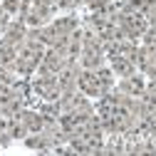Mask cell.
Masks as SVG:
<instances>
[{
  "mask_svg": "<svg viewBox=\"0 0 156 156\" xmlns=\"http://www.w3.org/2000/svg\"><path fill=\"white\" fill-rule=\"evenodd\" d=\"M45 45L40 40H32V37H25V42L17 47V55H15V62H12V72L17 74H32L37 67H40V60L45 55Z\"/></svg>",
  "mask_w": 156,
  "mask_h": 156,
  "instance_id": "obj_1",
  "label": "cell"
},
{
  "mask_svg": "<svg viewBox=\"0 0 156 156\" xmlns=\"http://www.w3.org/2000/svg\"><path fill=\"white\" fill-rule=\"evenodd\" d=\"M80 65L84 69H97V67H102L104 60H107V52H104V42L97 37L89 27L84 30L82 35V50H80Z\"/></svg>",
  "mask_w": 156,
  "mask_h": 156,
  "instance_id": "obj_2",
  "label": "cell"
},
{
  "mask_svg": "<svg viewBox=\"0 0 156 156\" xmlns=\"http://www.w3.org/2000/svg\"><path fill=\"white\" fill-rule=\"evenodd\" d=\"M114 23L119 25L122 35L129 37V40H139V37L144 35V30L149 27L144 12L129 10V8H124V5H119V10H116V15H114Z\"/></svg>",
  "mask_w": 156,
  "mask_h": 156,
  "instance_id": "obj_3",
  "label": "cell"
},
{
  "mask_svg": "<svg viewBox=\"0 0 156 156\" xmlns=\"http://www.w3.org/2000/svg\"><path fill=\"white\" fill-rule=\"evenodd\" d=\"M52 12H55V5H47V3H23L20 20L27 27H42L52 20Z\"/></svg>",
  "mask_w": 156,
  "mask_h": 156,
  "instance_id": "obj_4",
  "label": "cell"
},
{
  "mask_svg": "<svg viewBox=\"0 0 156 156\" xmlns=\"http://www.w3.org/2000/svg\"><path fill=\"white\" fill-rule=\"evenodd\" d=\"M77 89L87 97H102L109 92V87L102 82V77L97 74V69H84L80 72V80H77Z\"/></svg>",
  "mask_w": 156,
  "mask_h": 156,
  "instance_id": "obj_5",
  "label": "cell"
},
{
  "mask_svg": "<svg viewBox=\"0 0 156 156\" xmlns=\"http://www.w3.org/2000/svg\"><path fill=\"white\" fill-rule=\"evenodd\" d=\"M32 89L42 97V99L47 102H55V99H60V80H57V74H37L35 80H32Z\"/></svg>",
  "mask_w": 156,
  "mask_h": 156,
  "instance_id": "obj_6",
  "label": "cell"
},
{
  "mask_svg": "<svg viewBox=\"0 0 156 156\" xmlns=\"http://www.w3.org/2000/svg\"><path fill=\"white\" fill-rule=\"evenodd\" d=\"M136 67L141 69L144 77H156V47L141 45L136 50Z\"/></svg>",
  "mask_w": 156,
  "mask_h": 156,
  "instance_id": "obj_7",
  "label": "cell"
},
{
  "mask_svg": "<svg viewBox=\"0 0 156 156\" xmlns=\"http://www.w3.org/2000/svg\"><path fill=\"white\" fill-rule=\"evenodd\" d=\"M25 37H27V25H25L23 20H12V23L5 25L0 40L8 42V45H12V47H20V45L25 42Z\"/></svg>",
  "mask_w": 156,
  "mask_h": 156,
  "instance_id": "obj_8",
  "label": "cell"
},
{
  "mask_svg": "<svg viewBox=\"0 0 156 156\" xmlns=\"http://www.w3.org/2000/svg\"><path fill=\"white\" fill-rule=\"evenodd\" d=\"M119 92L129 94V97H141L146 92V80L141 74H129V77H122V82H119Z\"/></svg>",
  "mask_w": 156,
  "mask_h": 156,
  "instance_id": "obj_9",
  "label": "cell"
},
{
  "mask_svg": "<svg viewBox=\"0 0 156 156\" xmlns=\"http://www.w3.org/2000/svg\"><path fill=\"white\" fill-rule=\"evenodd\" d=\"M109 60V67L114 74H119V77H129L136 72V62L129 60V57H122V55H114V57H107Z\"/></svg>",
  "mask_w": 156,
  "mask_h": 156,
  "instance_id": "obj_10",
  "label": "cell"
},
{
  "mask_svg": "<svg viewBox=\"0 0 156 156\" xmlns=\"http://www.w3.org/2000/svg\"><path fill=\"white\" fill-rule=\"evenodd\" d=\"M17 116H20V122L27 126V131L32 134V131H40L42 129V124H45V116H42V112H32V109H20L17 112Z\"/></svg>",
  "mask_w": 156,
  "mask_h": 156,
  "instance_id": "obj_11",
  "label": "cell"
},
{
  "mask_svg": "<svg viewBox=\"0 0 156 156\" xmlns=\"http://www.w3.org/2000/svg\"><path fill=\"white\" fill-rule=\"evenodd\" d=\"M84 3H87L89 10L97 12V15H109V17H114L116 10H119V0H84Z\"/></svg>",
  "mask_w": 156,
  "mask_h": 156,
  "instance_id": "obj_12",
  "label": "cell"
},
{
  "mask_svg": "<svg viewBox=\"0 0 156 156\" xmlns=\"http://www.w3.org/2000/svg\"><path fill=\"white\" fill-rule=\"evenodd\" d=\"M25 146H27V149H35V151H50V149H52L50 139H47L42 131H32V134H27V136H25Z\"/></svg>",
  "mask_w": 156,
  "mask_h": 156,
  "instance_id": "obj_13",
  "label": "cell"
},
{
  "mask_svg": "<svg viewBox=\"0 0 156 156\" xmlns=\"http://www.w3.org/2000/svg\"><path fill=\"white\" fill-rule=\"evenodd\" d=\"M141 40H144V45H149V47H156V27H154V25H149V27L144 30Z\"/></svg>",
  "mask_w": 156,
  "mask_h": 156,
  "instance_id": "obj_14",
  "label": "cell"
},
{
  "mask_svg": "<svg viewBox=\"0 0 156 156\" xmlns=\"http://www.w3.org/2000/svg\"><path fill=\"white\" fill-rule=\"evenodd\" d=\"M0 5L5 8V12H8V15H15V12H20V5H23V0H3Z\"/></svg>",
  "mask_w": 156,
  "mask_h": 156,
  "instance_id": "obj_15",
  "label": "cell"
},
{
  "mask_svg": "<svg viewBox=\"0 0 156 156\" xmlns=\"http://www.w3.org/2000/svg\"><path fill=\"white\" fill-rule=\"evenodd\" d=\"M80 3H84V0H57V5H60V8H77Z\"/></svg>",
  "mask_w": 156,
  "mask_h": 156,
  "instance_id": "obj_16",
  "label": "cell"
},
{
  "mask_svg": "<svg viewBox=\"0 0 156 156\" xmlns=\"http://www.w3.org/2000/svg\"><path fill=\"white\" fill-rule=\"evenodd\" d=\"M144 15H146V23H149V25H154V27H156V8H151V10H146V12H144Z\"/></svg>",
  "mask_w": 156,
  "mask_h": 156,
  "instance_id": "obj_17",
  "label": "cell"
},
{
  "mask_svg": "<svg viewBox=\"0 0 156 156\" xmlns=\"http://www.w3.org/2000/svg\"><path fill=\"white\" fill-rule=\"evenodd\" d=\"M8 89H10V84H3V82H0V99L8 94Z\"/></svg>",
  "mask_w": 156,
  "mask_h": 156,
  "instance_id": "obj_18",
  "label": "cell"
}]
</instances>
